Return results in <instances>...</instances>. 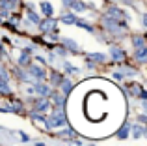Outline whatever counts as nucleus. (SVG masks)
<instances>
[{
	"mask_svg": "<svg viewBox=\"0 0 147 146\" xmlns=\"http://www.w3.org/2000/svg\"><path fill=\"white\" fill-rule=\"evenodd\" d=\"M86 60H95V62H100V64H102L104 60H106V56H104L102 53H90V55L86 56Z\"/></svg>",
	"mask_w": 147,
	"mask_h": 146,
	"instance_id": "14",
	"label": "nucleus"
},
{
	"mask_svg": "<svg viewBox=\"0 0 147 146\" xmlns=\"http://www.w3.org/2000/svg\"><path fill=\"white\" fill-rule=\"evenodd\" d=\"M28 68V73L30 75H34L37 81H45V77H47V71H45V68H41V66H26Z\"/></svg>",
	"mask_w": 147,
	"mask_h": 146,
	"instance_id": "3",
	"label": "nucleus"
},
{
	"mask_svg": "<svg viewBox=\"0 0 147 146\" xmlns=\"http://www.w3.org/2000/svg\"><path fill=\"white\" fill-rule=\"evenodd\" d=\"M132 45H134V49H138V47H144V45H145V40H144V36H132Z\"/></svg>",
	"mask_w": 147,
	"mask_h": 146,
	"instance_id": "16",
	"label": "nucleus"
},
{
	"mask_svg": "<svg viewBox=\"0 0 147 146\" xmlns=\"http://www.w3.org/2000/svg\"><path fill=\"white\" fill-rule=\"evenodd\" d=\"M63 79H65V77L61 75V73H58V71H50V84H52V86H60Z\"/></svg>",
	"mask_w": 147,
	"mask_h": 146,
	"instance_id": "12",
	"label": "nucleus"
},
{
	"mask_svg": "<svg viewBox=\"0 0 147 146\" xmlns=\"http://www.w3.org/2000/svg\"><path fill=\"white\" fill-rule=\"evenodd\" d=\"M134 58L138 60V64H145V60H147V47L145 45L144 47H138L134 51Z\"/></svg>",
	"mask_w": 147,
	"mask_h": 146,
	"instance_id": "5",
	"label": "nucleus"
},
{
	"mask_svg": "<svg viewBox=\"0 0 147 146\" xmlns=\"http://www.w3.org/2000/svg\"><path fill=\"white\" fill-rule=\"evenodd\" d=\"M34 92H36L37 96H39V98H47L49 96V92H50V88L47 86V84H36V88H34Z\"/></svg>",
	"mask_w": 147,
	"mask_h": 146,
	"instance_id": "10",
	"label": "nucleus"
},
{
	"mask_svg": "<svg viewBox=\"0 0 147 146\" xmlns=\"http://www.w3.org/2000/svg\"><path fill=\"white\" fill-rule=\"evenodd\" d=\"M39 28H41V32L43 34H49V32H54V30L58 28V21L56 19H43V23L39 21Z\"/></svg>",
	"mask_w": 147,
	"mask_h": 146,
	"instance_id": "2",
	"label": "nucleus"
},
{
	"mask_svg": "<svg viewBox=\"0 0 147 146\" xmlns=\"http://www.w3.org/2000/svg\"><path fill=\"white\" fill-rule=\"evenodd\" d=\"M75 21H76V15H73V13H67L61 17V23H65V25H75Z\"/></svg>",
	"mask_w": 147,
	"mask_h": 146,
	"instance_id": "17",
	"label": "nucleus"
},
{
	"mask_svg": "<svg viewBox=\"0 0 147 146\" xmlns=\"http://www.w3.org/2000/svg\"><path fill=\"white\" fill-rule=\"evenodd\" d=\"M52 101L56 103V107H65V96L61 92H52Z\"/></svg>",
	"mask_w": 147,
	"mask_h": 146,
	"instance_id": "13",
	"label": "nucleus"
},
{
	"mask_svg": "<svg viewBox=\"0 0 147 146\" xmlns=\"http://www.w3.org/2000/svg\"><path fill=\"white\" fill-rule=\"evenodd\" d=\"M145 120H147L145 114H140V116H138V122H140V124H145Z\"/></svg>",
	"mask_w": 147,
	"mask_h": 146,
	"instance_id": "22",
	"label": "nucleus"
},
{
	"mask_svg": "<svg viewBox=\"0 0 147 146\" xmlns=\"http://www.w3.org/2000/svg\"><path fill=\"white\" fill-rule=\"evenodd\" d=\"M41 11H43L45 17H52V13H54V10H52V6H50V2H41Z\"/></svg>",
	"mask_w": 147,
	"mask_h": 146,
	"instance_id": "15",
	"label": "nucleus"
},
{
	"mask_svg": "<svg viewBox=\"0 0 147 146\" xmlns=\"http://www.w3.org/2000/svg\"><path fill=\"white\" fill-rule=\"evenodd\" d=\"M63 68H65V71H67V73H78V68L71 66L69 62H63Z\"/></svg>",
	"mask_w": 147,
	"mask_h": 146,
	"instance_id": "19",
	"label": "nucleus"
},
{
	"mask_svg": "<svg viewBox=\"0 0 147 146\" xmlns=\"http://www.w3.org/2000/svg\"><path fill=\"white\" fill-rule=\"evenodd\" d=\"M61 43L65 45L67 53H78V45H76V41H73L71 38H61Z\"/></svg>",
	"mask_w": 147,
	"mask_h": 146,
	"instance_id": "6",
	"label": "nucleus"
},
{
	"mask_svg": "<svg viewBox=\"0 0 147 146\" xmlns=\"http://www.w3.org/2000/svg\"><path fill=\"white\" fill-rule=\"evenodd\" d=\"M110 55H112V58H114L115 62H123V60H125V51H123L121 47H112Z\"/></svg>",
	"mask_w": 147,
	"mask_h": 146,
	"instance_id": "7",
	"label": "nucleus"
},
{
	"mask_svg": "<svg viewBox=\"0 0 147 146\" xmlns=\"http://www.w3.org/2000/svg\"><path fill=\"white\" fill-rule=\"evenodd\" d=\"M114 79H117V81H121V79H125V73H121V71H119V73H117V71H115V73H114Z\"/></svg>",
	"mask_w": 147,
	"mask_h": 146,
	"instance_id": "21",
	"label": "nucleus"
},
{
	"mask_svg": "<svg viewBox=\"0 0 147 146\" xmlns=\"http://www.w3.org/2000/svg\"><path fill=\"white\" fill-rule=\"evenodd\" d=\"M129 131H130V124H127V122H125V124L117 129V133H115V135H117L119 141H125V139H129Z\"/></svg>",
	"mask_w": 147,
	"mask_h": 146,
	"instance_id": "9",
	"label": "nucleus"
},
{
	"mask_svg": "<svg viewBox=\"0 0 147 146\" xmlns=\"http://www.w3.org/2000/svg\"><path fill=\"white\" fill-rule=\"evenodd\" d=\"M75 25L76 26H80V28H84V30H88L90 34H95V28L90 25L88 21H84V19H80V17H76V21H75Z\"/></svg>",
	"mask_w": 147,
	"mask_h": 146,
	"instance_id": "11",
	"label": "nucleus"
},
{
	"mask_svg": "<svg viewBox=\"0 0 147 146\" xmlns=\"http://www.w3.org/2000/svg\"><path fill=\"white\" fill-rule=\"evenodd\" d=\"M67 124V118H65V113H63V107H56L54 113L50 114V118L45 120V128L47 129H56V128H63Z\"/></svg>",
	"mask_w": 147,
	"mask_h": 146,
	"instance_id": "1",
	"label": "nucleus"
},
{
	"mask_svg": "<svg viewBox=\"0 0 147 146\" xmlns=\"http://www.w3.org/2000/svg\"><path fill=\"white\" fill-rule=\"evenodd\" d=\"M56 53H58L60 56H65V55H67V51H65V47H56Z\"/></svg>",
	"mask_w": 147,
	"mask_h": 146,
	"instance_id": "20",
	"label": "nucleus"
},
{
	"mask_svg": "<svg viewBox=\"0 0 147 146\" xmlns=\"http://www.w3.org/2000/svg\"><path fill=\"white\" fill-rule=\"evenodd\" d=\"M17 62H19V66H28V64H30V55H26V53H22V55L21 56H19V60H17Z\"/></svg>",
	"mask_w": 147,
	"mask_h": 146,
	"instance_id": "18",
	"label": "nucleus"
},
{
	"mask_svg": "<svg viewBox=\"0 0 147 146\" xmlns=\"http://www.w3.org/2000/svg\"><path fill=\"white\" fill-rule=\"evenodd\" d=\"M130 128H132V139H142V137L145 135L144 124H132Z\"/></svg>",
	"mask_w": 147,
	"mask_h": 146,
	"instance_id": "8",
	"label": "nucleus"
},
{
	"mask_svg": "<svg viewBox=\"0 0 147 146\" xmlns=\"http://www.w3.org/2000/svg\"><path fill=\"white\" fill-rule=\"evenodd\" d=\"M114 2H117V0H114Z\"/></svg>",
	"mask_w": 147,
	"mask_h": 146,
	"instance_id": "23",
	"label": "nucleus"
},
{
	"mask_svg": "<svg viewBox=\"0 0 147 146\" xmlns=\"http://www.w3.org/2000/svg\"><path fill=\"white\" fill-rule=\"evenodd\" d=\"M49 107H50V103L47 101V99H37L36 103H34V111L32 113H45V111H49Z\"/></svg>",
	"mask_w": 147,
	"mask_h": 146,
	"instance_id": "4",
	"label": "nucleus"
}]
</instances>
